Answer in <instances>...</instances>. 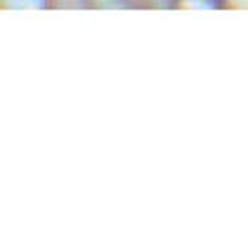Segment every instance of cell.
<instances>
[{"instance_id": "1", "label": "cell", "mask_w": 248, "mask_h": 248, "mask_svg": "<svg viewBox=\"0 0 248 248\" xmlns=\"http://www.w3.org/2000/svg\"><path fill=\"white\" fill-rule=\"evenodd\" d=\"M0 8L8 13H23V10H50L55 8V0H0Z\"/></svg>"}, {"instance_id": "3", "label": "cell", "mask_w": 248, "mask_h": 248, "mask_svg": "<svg viewBox=\"0 0 248 248\" xmlns=\"http://www.w3.org/2000/svg\"><path fill=\"white\" fill-rule=\"evenodd\" d=\"M223 10H248V0H223Z\"/></svg>"}, {"instance_id": "2", "label": "cell", "mask_w": 248, "mask_h": 248, "mask_svg": "<svg viewBox=\"0 0 248 248\" xmlns=\"http://www.w3.org/2000/svg\"><path fill=\"white\" fill-rule=\"evenodd\" d=\"M171 8L176 10H223V0H171Z\"/></svg>"}]
</instances>
